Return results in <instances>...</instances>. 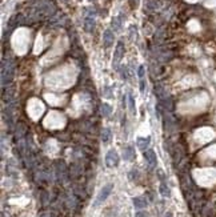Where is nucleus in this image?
I'll return each mask as SVG.
<instances>
[{"label":"nucleus","instance_id":"nucleus-1","mask_svg":"<svg viewBox=\"0 0 216 217\" xmlns=\"http://www.w3.org/2000/svg\"><path fill=\"white\" fill-rule=\"evenodd\" d=\"M112 188H114V185H112V184H106V185L100 189L99 195L96 196V200H95V204H93V205H100L103 201H106V200H107V197L111 195Z\"/></svg>","mask_w":216,"mask_h":217},{"label":"nucleus","instance_id":"nucleus-2","mask_svg":"<svg viewBox=\"0 0 216 217\" xmlns=\"http://www.w3.org/2000/svg\"><path fill=\"white\" fill-rule=\"evenodd\" d=\"M123 56H124V44H123V41H119L115 48V52H114V61H112L114 68H119L120 60Z\"/></svg>","mask_w":216,"mask_h":217},{"label":"nucleus","instance_id":"nucleus-3","mask_svg":"<svg viewBox=\"0 0 216 217\" xmlns=\"http://www.w3.org/2000/svg\"><path fill=\"white\" fill-rule=\"evenodd\" d=\"M106 165L108 168H115L119 165V155L115 149L108 150V153L106 155Z\"/></svg>","mask_w":216,"mask_h":217},{"label":"nucleus","instance_id":"nucleus-4","mask_svg":"<svg viewBox=\"0 0 216 217\" xmlns=\"http://www.w3.org/2000/svg\"><path fill=\"white\" fill-rule=\"evenodd\" d=\"M144 159H145V161H147V164H148L151 168H155V167H156V164H157V157H156V153H155L152 149L144 150Z\"/></svg>","mask_w":216,"mask_h":217},{"label":"nucleus","instance_id":"nucleus-5","mask_svg":"<svg viewBox=\"0 0 216 217\" xmlns=\"http://www.w3.org/2000/svg\"><path fill=\"white\" fill-rule=\"evenodd\" d=\"M103 44H104L106 48H110V47L114 44V34H112L111 30L104 31V35H103Z\"/></svg>","mask_w":216,"mask_h":217},{"label":"nucleus","instance_id":"nucleus-6","mask_svg":"<svg viewBox=\"0 0 216 217\" xmlns=\"http://www.w3.org/2000/svg\"><path fill=\"white\" fill-rule=\"evenodd\" d=\"M149 144H151V139H149V137H139L138 140H136V145H138V148L142 149L143 152L148 149Z\"/></svg>","mask_w":216,"mask_h":217},{"label":"nucleus","instance_id":"nucleus-7","mask_svg":"<svg viewBox=\"0 0 216 217\" xmlns=\"http://www.w3.org/2000/svg\"><path fill=\"white\" fill-rule=\"evenodd\" d=\"M123 156H124V160H127V161H134L135 156H136L134 147H131V145L125 147L124 150H123Z\"/></svg>","mask_w":216,"mask_h":217},{"label":"nucleus","instance_id":"nucleus-8","mask_svg":"<svg viewBox=\"0 0 216 217\" xmlns=\"http://www.w3.org/2000/svg\"><path fill=\"white\" fill-rule=\"evenodd\" d=\"M93 28H95V17L93 15H88L84 20V30L87 32H92Z\"/></svg>","mask_w":216,"mask_h":217},{"label":"nucleus","instance_id":"nucleus-9","mask_svg":"<svg viewBox=\"0 0 216 217\" xmlns=\"http://www.w3.org/2000/svg\"><path fill=\"white\" fill-rule=\"evenodd\" d=\"M132 202H134V206L138 209H142V208H145L147 206V200H145V197H134L132 199Z\"/></svg>","mask_w":216,"mask_h":217},{"label":"nucleus","instance_id":"nucleus-10","mask_svg":"<svg viewBox=\"0 0 216 217\" xmlns=\"http://www.w3.org/2000/svg\"><path fill=\"white\" fill-rule=\"evenodd\" d=\"M100 112H101V116L108 117L112 113V107L110 104H107V103H103L100 107Z\"/></svg>","mask_w":216,"mask_h":217},{"label":"nucleus","instance_id":"nucleus-11","mask_svg":"<svg viewBox=\"0 0 216 217\" xmlns=\"http://www.w3.org/2000/svg\"><path fill=\"white\" fill-rule=\"evenodd\" d=\"M111 25H112V28H114V31H119L121 28V17L120 16L114 17L112 21H111Z\"/></svg>","mask_w":216,"mask_h":217},{"label":"nucleus","instance_id":"nucleus-12","mask_svg":"<svg viewBox=\"0 0 216 217\" xmlns=\"http://www.w3.org/2000/svg\"><path fill=\"white\" fill-rule=\"evenodd\" d=\"M111 139V129L110 128H103L101 131V141L103 143H108Z\"/></svg>","mask_w":216,"mask_h":217},{"label":"nucleus","instance_id":"nucleus-13","mask_svg":"<svg viewBox=\"0 0 216 217\" xmlns=\"http://www.w3.org/2000/svg\"><path fill=\"white\" fill-rule=\"evenodd\" d=\"M160 195L163 196V197H170V195H171V192H170V188H168V185L166 182H162L160 184Z\"/></svg>","mask_w":216,"mask_h":217},{"label":"nucleus","instance_id":"nucleus-14","mask_svg":"<svg viewBox=\"0 0 216 217\" xmlns=\"http://www.w3.org/2000/svg\"><path fill=\"white\" fill-rule=\"evenodd\" d=\"M128 107H129V111L132 115L136 113V105H135V99L132 95H128Z\"/></svg>","mask_w":216,"mask_h":217},{"label":"nucleus","instance_id":"nucleus-15","mask_svg":"<svg viewBox=\"0 0 216 217\" xmlns=\"http://www.w3.org/2000/svg\"><path fill=\"white\" fill-rule=\"evenodd\" d=\"M110 92H111V87H106V88H104V92H103V96L107 97V99L114 97V95H112V93H110Z\"/></svg>","mask_w":216,"mask_h":217},{"label":"nucleus","instance_id":"nucleus-16","mask_svg":"<svg viewBox=\"0 0 216 217\" xmlns=\"http://www.w3.org/2000/svg\"><path fill=\"white\" fill-rule=\"evenodd\" d=\"M138 75H139V77H140V79H143V77H144V67H143V65H140V67H139V69H138Z\"/></svg>","mask_w":216,"mask_h":217},{"label":"nucleus","instance_id":"nucleus-17","mask_svg":"<svg viewBox=\"0 0 216 217\" xmlns=\"http://www.w3.org/2000/svg\"><path fill=\"white\" fill-rule=\"evenodd\" d=\"M135 217H148V215H147V212L139 210V212H136V213H135Z\"/></svg>","mask_w":216,"mask_h":217},{"label":"nucleus","instance_id":"nucleus-18","mask_svg":"<svg viewBox=\"0 0 216 217\" xmlns=\"http://www.w3.org/2000/svg\"><path fill=\"white\" fill-rule=\"evenodd\" d=\"M144 89H145V81L144 79H140V91L144 92Z\"/></svg>","mask_w":216,"mask_h":217},{"label":"nucleus","instance_id":"nucleus-19","mask_svg":"<svg viewBox=\"0 0 216 217\" xmlns=\"http://www.w3.org/2000/svg\"><path fill=\"white\" fill-rule=\"evenodd\" d=\"M129 4H131V7H132V8H136V7H138V4H139V0H129Z\"/></svg>","mask_w":216,"mask_h":217},{"label":"nucleus","instance_id":"nucleus-20","mask_svg":"<svg viewBox=\"0 0 216 217\" xmlns=\"http://www.w3.org/2000/svg\"><path fill=\"white\" fill-rule=\"evenodd\" d=\"M164 217H173V215L171 213V212H167V213L164 215Z\"/></svg>","mask_w":216,"mask_h":217},{"label":"nucleus","instance_id":"nucleus-21","mask_svg":"<svg viewBox=\"0 0 216 217\" xmlns=\"http://www.w3.org/2000/svg\"><path fill=\"white\" fill-rule=\"evenodd\" d=\"M41 217H49V215H47V213H45V215H43Z\"/></svg>","mask_w":216,"mask_h":217},{"label":"nucleus","instance_id":"nucleus-22","mask_svg":"<svg viewBox=\"0 0 216 217\" xmlns=\"http://www.w3.org/2000/svg\"><path fill=\"white\" fill-rule=\"evenodd\" d=\"M90 2H92V0H90Z\"/></svg>","mask_w":216,"mask_h":217}]
</instances>
